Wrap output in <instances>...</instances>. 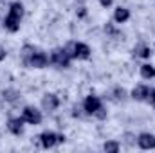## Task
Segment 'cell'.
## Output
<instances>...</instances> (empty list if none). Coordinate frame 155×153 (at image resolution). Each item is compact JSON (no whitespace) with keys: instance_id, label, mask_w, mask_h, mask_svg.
<instances>
[{"instance_id":"cell-6","label":"cell","mask_w":155,"mask_h":153,"mask_svg":"<svg viewBox=\"0 0 155 153\" xmlns=\"http://www.w3.org/2000/svg\"><path fill=\"white\" fill-rule=\"evenodd\" d=\"M101 106H103V103L97 96H87L85 101H83V112L87 115H94Z\"/></svg>"},{"instance_id":"cell-23","label":"cell","mask_w":155,"mask_h":153,"mask_svg":"<svg viewBox=\"0 0 155 153\" xmlns=\"http://www.w3.org/2000/svg\"><path fill=\"white\" fill-rule=\"evenodd\" d=\"M5 54H7V52H5V50H4V49H2V47H0V61H2V60H4V58H5Z\"/></svg>"},{"instance_id":"cell-21","label":"cell","mask_w":155,"mask_h":153,"mask_svg":"<svg viewBox=\"0 0 155 153\" xmlns=\"http://www.w3.org/2000/svg\"><path fill=\"white\" fill-rule=\"evenodd\" d=\"M99 4H101L103 7H110V5L114 4V0H99Z\"/></svg>"},{"instance_id":"cell-8","label":"cell","mask_w":155,"mask_h":153,"mask_svg":"<svg viewBox=\"0 0 155 153\" xmlns=\"http://www.w3.org/2000/svg\"><path fill=\"white\" fill-rule=\"evenodd\" d=\"M137 146L141 150H155V135L148 132L137 135Z\"/></svg>"},{"instance_id":"cell-11","label":"cell","mask_w":155,"mask_h":153,"mask_svg":"<svg viewBox=\"0 0 155 153\" xmlns=\"http://www.w3.org/2000/svg\"><path fill=\"white\" fill-rule=\"evenodd\" d=\"M20 22H22L20 18L7 13V16L4 18V29L9 31V33H16V31H20Z\"/></svg>"},{"instance_id":"cell-5","label":"cell","mask_w":155,"mask_h":153,"mask_svg":"<svg viewBox=\"0 0 155 153\" xmlns=\"http://www.w3.org/2000/svg\"><path fill=\"white\" fill-rule=\"evenodd\" d=\"M22 119H24L27 124L38 126V124H41L43 115H41V112H40L38 108H35V106H24V110H22Z\"/></svg>"},{"instance_id":"cell-18","label":"cell","mask_w":155,"mask_h":153,"mask_svg":"<svg viewBox=\"0 0 155 153\" xmlns=\"http://www.w3.org/2000/svg\"><path fill=\"white\" fill-rule=\"evenodd\" d=\"M135 142H137V137L134 133H124V144L126 146H134Z\"/></svg>"},{"instance_id":"cell-14","label":"cell","mask_w":155,"mask_h":153,"mask_svg":"<svg viewBox=\"0 0 155 153\" xmlns=\"http://www.w3.org/2000/svg\"><path fill=\"white\" fill-rule=\"evenodd\" d=\"M134 56L135 58H150L152 56V49L148 47V45H144V43H139V45H135L134 47Z\"/></svg>"},{"instance_id":"cell-4","label":"cell","mask_w":155,"mask_h":153,"mask_svg":"<svg viewBox=\"0 0 155 153\" xmlns=\"http://www.w3.org/2000/svg\"><path fill=\"white\" fill-rule=\"evenodd\" d=\"M65 49L71 52L72 60H88L90 58V47L83 41H74V43H69L65 45Z\"/></svg>"},{"instance_id":"cell-19","label":"cell","mask_w":155,"mask_h":153,"mask_svg":"<svg viewBox=\"0 0 155 153\" xmlns=\"http://www.w3.org/2000/svg\"><path fill=\"white\" fill-rule=\"evenodd\" d=\"M94 117H96V119H99V121H105V119H107V110L101 106V108H99V110L94 114Z\"/></svg>"},{"instance_id":"cell-9","label":"cell","mask_w":155,"mask_h":153,"mask_svg":"<svg viewBox=\"0 0 155 153\" xmlns=\"http://www.w3.org/2000/svg\"><path fill=\"white\" fill-rule=\"evenodd\" d=\"M150 92H152V88L150 86H146V85H137V86H134V90H132V99H135V101H150Z\"/></svg>"},{"instance_id":"cell-13","label":"cell","mask_w":155,"mask_h":153,"mask_svg":"<svg viewBox=\"0 0 155 153\" xmlns=\"http://www.w3.org/2000/svg\"><path fill=\"white\" fill-rule=\"evenodd\" d=\"M24 13H25V9H24V4H22L20 0L9 4V15H13V16H16V18L22 20V18H24Z\"/></svg>"},{"instance_id":"cell-12","label":"cell","mask_w":155,"mask_h":153,"mask_svg":"<svg viewBox=\"0 0 155 153\" xmlns=\"http://www.w3.org/2000/svg\"><path fill=\"white\" fill-rule=\"evenodd\" d=\"M130 20V11L126 9V7H117L116 11H114V22L116 24H124V22H128Z\"/></svg>"},{"instance_id":"cell-7","label":"cell","mask_w":155,"mask_h":153,"mask_svg":"<svg viewBox=\"0 0 155 153\" xmlns=\"http://www.w3.org/2000/svg\"><path fill=\"white\" fill-rule=\"evenodd\" d=\"M60 106V97L56 96V94H45L43 97H41V108L45 110V112H54L56 108Z\"/></svg>"},{"instance_id":"cell-24","label":"cell","mask_w":155,"mask_h":153,"mask_svg":"<svg viewBox=\"0 0 155 153\" xmlns=\"http://www.w3.org/2000/svg\"><path fill=\"white\" fill-rule=\"evenodd\" d=\"M2 2H5V0H2Z\"/></svg>"},{"instance_id":"cell-10","label":"cell","mask_w":155,"mask_h":153,"mask_svg":"<svg viewBox=\"0 0 155 153\" xmlns=\"http://www.w3.org/2000/svg\"><path fill=\"white\" fill-rule=\"evenodd\" d=\"M24 119H22V115L20 117H11L9 121H7V130H9V133H13V135H22L24 133Z\"/></svg>"},{"instance_id":"cell-17","label":"cell","mask_w":155,"mask_h":153,"mask_svg":"<svg viewBox=\"0 0 155 153\" xmlns=\"http://www.w3.org/2000/svg\"><path fill=\"white\" fill-rule=\"evenodd\" d=\"M119 150H121V144L117 141H107L103 144V151H107V153H117Z\"/></svg>"},{"instance_id":"cell-2","label":"cell","mask_w":155,"mask_h":153,"mask_svg":"<svg viewBox=\"0 0 155 153\" xmlns=\"http://www.w3.org/2000/svg\"><path fill=\"white\" fill-rule=\"evenodd\" d=\"M24 63V67H27V69H45L49 63H51V60H49V54L47 52H43L41 49H36L25 61H22Z\"/></svg>"},{"instance_id":"cell-1","label":"cell","mask_w":155,"mask_h":153,"mask_svg":"<svg viewBox=\"0 0 155 153\" xmlns=\"http://www.w3.org/2000/svg\"><path fill=\"white\" fill-rule=\"evenodd\" d=\"M38 141H40V146L45 148V150H51L58 144H63L65 142V135L63 133H56L52 130H45L38 135Z\"/></svg>"},{"instance_id":"cell-15","label":"cell","mask_w":155,"mask_h":153,"mask_svg":"<svg viewBox=\"0 0 155 153\" xmlns=\"http://www.w3.org/2000/svg\"><path fill=\"white\" fill-rule=\"evenodd\" d=\"M141 77L143 79H153L155 77V67L153 65H150V63H144V65H141Z\"/></svg>"},{"instance_id":"cell-22","label":"cell","mask_w":155,"mask_h":153,"mask_svg":"<svg viewBox=\"0 0 155 153\" xmlns=\"http://www.w3.org/2000/svg\"><path fill=\"white\" fill-rule=\"evenodd\" d=\"M150 101L155 103V88H152V92H150Z\"/></svg>"},{"instance_id":"cell-20","label":"cell","mask_w":155,"mask_h":153,"mask_svg":"<svg viewBox=\"0 0 155 153\" xmlns=\"http://www.w3.org/2000/svg\"><path fill=\"white\" fill-rule=\"evenodd\" d=\"M76 15L79 16V18H83V16L87 15V7H79V9L76 11Z\"/></svg>"},{"instance_id":"cell-3","label":"cell","mask_w":155,"mask_h":153,"mask_svg":"<svg viewBox=\"0 0 155 153\" xmlns=\"http://www.w3.org/2000/svg\"><path fill=\"white\" fill-rule=\"evenodd\" d=\"M49 60H51V63L56 65L58 69H69V67H71V61H72V56H71V52H69L65 47H60V49H54V50L51 52Z\"/></svg>"},{"instance_id":"cell-16","label":"cell","mask_w":155,"mask_h":153,"mask_svg":"<svg viewBox=\"0 0 155 153\" xmlns=\"http://www.w3.org/2000/svg\"><path fill=\"white\" fill-rule=\"evenodd\" d=\"M2 97H4L7 103H16V101L20 99V94H18L16 90H13V88H5V90H2Z\"/></svg>"}]
</instances>
